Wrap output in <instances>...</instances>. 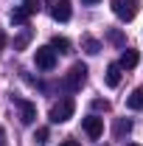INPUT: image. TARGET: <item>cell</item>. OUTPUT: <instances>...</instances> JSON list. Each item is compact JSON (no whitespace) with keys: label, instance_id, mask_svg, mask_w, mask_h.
Returning <instances> with one entry per match:
<instances>
[{"label":"cell","instance_id":"2e32d148","mask_svg":"<svg viewBox=\"0 0 143 146\" xmlns=\"http://www.w3.org/2000/svg\"><path fill=\"white\" fill-rule=\"evenodd\" d=\"M48 138H51V129H48V127H39V129L34 132V141H36L39 146H42V143H48Z\"/></svg>","mask_w":143,"mask_h":146},{"label":"cell","instance_id":"8fae6325","mask_svg":"<svg viewBox=\"0 0 143 146\" xmlns=\"http://www.w3.org/2000/svg\"><path fill=\"white\" fill-rule=\"evenodd\" d=\"M126 107L129 110H143V87H135L132 96L126 98Z\"/></svg>","mask_w":143,"mask_h":146},{"label":"cell","instance_id":"7a4b0ae2","mask_svg":"<svg viewBox=\"0 0 143 146\" xmlns=\"http://www.w3.org/2000/svg\"><path fill=\"white\" fill-rule=\"evenodd\" d=\"M84 82H87V65L76 62L70 70H68V76H65V87H68L70 93H76V90L84 87Z\"/></svg>","mask_w":143,"mask_h":146},{"label":"cell","instance_id":"9a60e30c","mask_svg":"<svg viewBox=\"0 0 143 146\" xmlns=\"http://www.w3.org/2000/svg\"><path fill=\"white\" fill-rule=\"evenodd\" d=\"M31 36H34V31H31V28H25V31H23V34L14 39V51H23V48L31 42Z\"/></svg>","mask_w":143,"mask_h":146},{"label":"cell","instance_id":"3957f363","mask_svg":"<svg viewBox=\"0 0 143 146\" xmlns=\"http://www.w3.org/2000/svg\"><path fill=\"white\" fill-rule=\"evenodd\" d=\"M11 104L20 110V121H23L25 127L36 121V104H34V101H28V98H20V96H11Z\"/></svg>","mask_w":143,"mask_h":146},{"label":"cell","instance_id":"4fadbf2b","mask_svg":"<svg viewBox=\"0 0 143 146\" xmlns=\"http://www.w3.org/2000/svg\"><path fill=\"white\" fill-rule=\"evenodd\" d=\"M132 132V118H118L115 121V138H124Z\"/></svg>","mask_w":143,"mask_h":146},{"label":"cell","instance_id":"52a82bcc","mask_svg":"<svg viewBox=\"0 0 143 146\" xmlns=\"http://www.w3.org/2000/svg\"><path fill=\"white\" fill-rule=\"evenodd\" d=\"M81 127H84V132H87L90 141H98L101 132H104V121H101L98 115H87V118L81 121Z\"/></svg>","mask_w":143,"mask_h":146},{"label":"cell","instance_id":"d6986e66","mask_svg":"<svg viewBox=\"0 0 143 146\" xmlns=\"http://www.w3.org/2000/svg\"><path fill=\"white\" fill-rule=\"evenodd\" d=\"M59 146H81V143H79V141H73V138H65Z\"/></svg>","mask_w":143,"mask_h":146},{"label":"cell","instance_id":"ac0fdd59","mask_svg":"<svg viewBox=\"0 0 143 146\" xmlns=\"http://www.w3.org/2000/svg\"><path fill=\"white\" fill-rule=\"evenodd\" d=\"M93 110H104V112H107V110H109V101H104V98H95V101H93Z\"/></svg>","mask_w":143,"mask_h":146},{"label":"cell","instance_id":"7402d4cb","mask_svg":"<svg viewBox=\"0 0 143 146\" xmlns=\"http://www.w3.org/2000/svg\"><path fill=\"white\" fill-rule=\"evenodd\" d=\"M126 146H140V143H126Z\"/></svg>","mask_w":143,"mask_h":146},{"label":"cell","instance_id":"5b68a950","mask_svg":"<svg viewBox=\"0 0 143 146\" xmlns=\"http://www.w3.org/2000/svg\"><path fill=\"white\" fill-rule=\"evenodd\" d=\"M34 62L39 70H54L56 68V51L51 45H45V48H36L34 51Z\"/></svg>","mask_w":143,"mask_h":146},{"label":"cell","instance_id":"9c48e42d","mask_svg":"<svg viewBox=\"0 0 143 146\" xmlns=\"http://www.w3.org/2000/svg\"><path fill=\"white\" fill-rule=\"evenodd\" d=\"M121 70H124V68H121L118 62L107 65V76H104V79H107V87H118V84H121Z\"/></svg>","mask_w":143,"mask_h":146},{"label":"cell","instance_id":"ba28073f","mask_svg":"<svg viewBox=\"0 0 143 146\" xmlns=\"http://www.w3.org/2000/svg\"><path fill=\"white\" fill-rule=\"evenodd\" d=\"M70 0H56L54 3V9H51V17L56 20V23H68L70 20Z\"/></svg>","mask_w":143,"mask_h":146},{"label":"cell","instance_id":"7c38bea8","mask_svg":"<svg viewBox=\"0 0 143 146\" xmlns=\"http://www.w3.org/2000/svg\"><path fill=\"white\" fill-rule=\"evenodd\" d=\"M81 48H84V54L95 56L98 51H101V42H98V39H93V36H81Z\"/></svg>","mask_w":143,"mask_h":146},{"label":"cell","instance_id":"30bf717a","mask_svg":"<svg viewBox=\"0 0 143 146\" xmlns=\"http://www.w3.org/2000/svg\"><path fill=\"white\" fill-rule=\"evenodd\" d=\"M138 59H140V56H138V51H132V48H126V51H124V56H121V62H118V65H121L124 70H132V68L138 65Z\"/></svg>","mask_w":143,"mask_h":146},{"label":"cell","instance_id":"8992f818","mask_svg":"<svg viewBox=\"0 0 143 146\" xmlns=\"http://www.w3.org/2000/svg\"><path fill=\"white\" fill-rule=\"evenodd\" d=\"M112 11H115V17L118 20H135L138 14V0H112Z\"/></svg>","mask_w":143,"mask_h":146},{"label":"cell","instance_id":"44dd1931","mask_svg":"<svg viewBox=\"0 0 143 146\" xmlns=\"http://www.w3.org/2000/svg\"><path fill=\"white\" fill-rule=\"evenodd\" d=\"M81 3H87V6H95V3H98V0H81Z\"/></svg>","mask_w":143,"mask_h":146},{"label":"cell","instance_id":"277c9868","mask_svg":"<svg viewBox=\"0 0 143 146\" xmlns=\"http://www.w3.org/2000/svg\"><path fill=\"white\" fill-rule=\"evenodd\" d=\"M36 11H39V0H23V6H14V9H11V23L23 25V23H28V17L36 14Z\"/></svg>","mask_w":143,"mask_h":146},{"label":"cell","instance_id":"6da1fadb","mask_svg":"<svg viewBox=\"0 0 143 146\" xmlns=\"http://www.w3.org/2000/svg\"><path fill=\"white\" fill-rule=\"evenodd\" d=\"M73 112H76V101H73L70 96L68 98H59L54 107H51V121L54 124H65V121H70Z\"/></svg>","mask_w":143,"mask_h":146},{"label":"cell","instance_id":"e0dca14e","mask_svg":"<svg viewBox=\"0 0 143 146\" xmlns=\"http://www.w3.org/2000/svg\"><path fill=\"white\" fill-rule=\"evenodd\" d=\"M107 39L112 42V45H124V34H121V31H115V28L107 34Z\"/></svg>","mask_w":143,"mask_h":146},{"label":"cell","instance_id":"ffe728a7","mask_svg":"<svg viewBox=\"0 0 143 146\" xmlns=\"http://www.w3.org/2000/svg\"><path fill=\"white\" fill-rule=\"evenodd\" d=\"M6 42H9V39H6V31H3V28H0V51H3V48H6Z\"/></svg>","mask_w":143,"mask_h":146},{"label":"cell","instance_id":"5bb4252c","mask_svg":"<svg viewBox=\"0 0 143 146\" xmlns=\"http://www.w3.org/2000/svg\"><path fill=\"white\" fill-rule=\"evenodd\" d=\"M51 48H54L56 54H68V51H70V42H68L65 36H54V39H51Z\"/></svg>","mask_w":143,"mask_h":146}]
</instances>
